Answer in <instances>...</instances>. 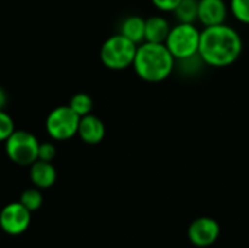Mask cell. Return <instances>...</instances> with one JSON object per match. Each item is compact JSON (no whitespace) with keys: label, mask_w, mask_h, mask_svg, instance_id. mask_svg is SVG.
Wrapping results in <instances>:
<instances>
[{"label":"cell","mask_w":249,"mask_h":248,"mask_svg":"<svg viewBox=\"0 0 249 248\" xmlns=\"http://www.w3.org/2000/svg\"><path fill=\"white\" fill-rule=\"evenodd\" d=\"M220 225L214 218L210 216H200L194 219L187 229L188 241L198 248H207L213 244L220 237Z\"/></svg>","instance_id":"ba28073f"},{"label":"cell","mask_w":249,"mask_h":248,"mask_svg":"<svg viewBox=\"0 0 249 248\" xmlns=\"http://www.w3.org/2000/svg\"><path fill=\"white\" fill-rule=\"evenodd\" d=\"M204 66L206 64H204V61L201 60V57L198 54L187 57V58H182V60H177V63H175V69L179 67L181 73L185 75V76H196V75H198L203 70Z\"/></svg>","instance_id":"2e32d148"},{"label":"cell","mask_w":249,"mask_h":248,"mask_svg":"<svg viewBox=\"0 0 249 248\" xmlns=\"http://www.w3.org/2000/svg\"><path fill=\"white\" fill-rule=\"evenodd\" d=\"M69 107L79 115V117H83V115H88V114H92V110H93V99L89 94H85V92H79L76 95L71 96L70 102H69Z\"/></svg>","instance_id":"9a60e30c"},{"label":"cell","mask_w":249,"mask_h":248,"mask_svg":"<svg viewBox=\"0 0 249 248\" xmlns=\"http://www.w3.org/2000/svg\"><path fill=\"white\" fill-rule=\"evenodd\" d=\"M229 13L242 25H249V0H229Z\"/></svg>","instance_id":"ac0fdd59"},{"label":"cell","mask_w":249,"mask_h":248,"mask_svg":"<svg viewBox=\"0 0 249 248\" xmlns=\"http://www.w3.org/2000/svg\"><path fill=\"white\" fill-rule=\"evenodd\" d=\"M55 155H57V149H55V145L54 143H51V142L39 143V148H38V159L39 161L53 162V159L55 158Z\"/></svg>","instance_id":"ffe728a7"},{"label":"cell","mask_w":249,"mask_h":248,"mask_svg":"<svg viewBox=\"0 0 249 248\" xmlns=\"http://www.w3.org/2000/svg\"><path fill=\"white\" fill-rule=\"evenodd\" d=\"M172 13L177 22L196 23L198 16V0H181Z\"/></svg>","instance_id":"5bb4252c"},{"label":"cell","mask_w":249,"mask_h":248,"mask_svg":"<svg viewBox=\"0 0 249 248\" xmlns=\"http://www.w3.org/2000/svg\"><path fill=\"white\" fill-rule=\"evenodd\" d=\"M31 213L20 202L7 203L0 210V229L12 237L23 234L31 225Z\"/></svg>","instance_id":"52a82bcc"},{"label":"cell","mask_w":249,"mask_h":248,"mask_svg":"<svg viewBox=\"0 0 249 248\" xmlns=\"http://www.w3.org/2000/svg\"><path fill=\"white\" fill-rule=\"evenodd\" d=\"M169 20L162 15H155L146 19V28H144V41L149 42H165L169 29H171Z\"/></svg>","instance_id":"7c38bea8"},{"label":"cell","mask_w":249,"mask_h":248,"mask_svg":"<svg viewBox=\"0 0 249 248\" xmlns=\"http://www.w3.org/2000/svg\"><path fill=\"white\" fill-rule=\"evenodd\" d=\"M201 31L196 23L177 22L171 26L169 34L165 39V45L175 60H182L198 54Z\"/></svg>","instance_id":"277c9868"},{"label":"cell","mask_w":249,"mask_h":248,"mask_svg":"<svg viewBox=\"0 0 249 248\" xmlns=\"http://www.w3.org/2000/svg\"><path fill=\"white\" fill-rule=\"evenodd\" d=\"M144 28H146V19L137 15H131L121 22L120 34L139 45L144 41Z\"/></svg>","instance_id":"4fadbf2b"},{"label":"cell","mask_w":249,"mask_h":248,"mask_svg":"<svg viewBox=\"0 0 249 248\" xmlns=\"http://www.w3.org/2000/svg\"><path fill=\"white\" fill-rule=\"evenodd\" d=\"M152 4L159 10V12H165V13H169V12H174L175 7L179 4L181 0H150Z\"/></svg>","instance_id":"44dd1931"},{"label":"cell","mask_w":249,"mask_h":248,"mask_svg":"<svg viewBox=\"0 0 249 248\" xmlns=\"http://www.w3.org/2000/svg\"><path fill=\"white\" fill-rule=\"evenodd\" d=\"M105 133H107L105 124L99 117H96L93 114H88V115L80 117L77 134L86 145L101 143L105 137Z\"/></svg>","instance_id":"30bf717a"},{"label":"cell","mask_w":249,"mask_h":248,"mask_svg":"<svg viewBox=\"0 0 249 248\" xmlns=\"http://www.w3.org/2000/svg\"><path fill=\"white\" fill-rule=\"evenodd\" d=\"M38 139L26 130H15L4 142L7 158L20 167H29L38 159Z\"/></svg>","instance_id":"5b68a950"},{"label":"cell","mask_w":249,"mask_h":248,"mask_svg":"<svg viewBox=\"0 0 249 248\" xmlns=\"http://www.w3.org/2000/svg\"><path fill=\"white\" fill-rule=\"evenodd\" d=\"M137 44L121 34L108 37L101 45L99 58L109 70H124L133 66Z\"/></svg>","instance_id":"3957f363"},{"label":"cell","mask_w":249,"mask_h":248,"mask_svg":"<svg viewBox=\"0 0 249 248\" xmlns=\"http://www.w3.org/2000/svg\"><path fill=\"white\" fill-rule=\"evenodd\" d=\"M29 180L34 184V187H36L39 190L50 189L54 186V183L57 180L55 167L51 162L36 159L34 164L29 165Z\"/></svg>","instance_id":"8fae6325"},{"label":"cell","mask_w":249,"mask_h":248,"mask_svg":"<svg viewBox=\"0 0 249 248\" xmlns=\"http://www.w3.org/2000/svg\"><path fill=\"white\" fill-rule=\"evenodd\" d=\"M242 51L244 39L239 31L226 22L201 29L198 56L206 66L214 69L229 67L239 60Z\"/></svg>","instance_id":"6da1fadb"},{"label":"cell","mask_w":249,"mask_h":248,"mask_svg":"<svg viewBox=\"0 0 249 248\" xmlns=\"http://www.w3.org/2000/svg\"><path fill=\"white\" fill-rule=\"evenodd\" d=\"M19 202H20L29 212H35V210H38V209L42 206L44 197H42V193H41L39 189L31 187V189H26V190L22 191Z\"/></svg>","instance_id":"e0dca14e"},{"label":"cell","mask_w":249,"mask_h":248,"mask_svg":"<svg viewBox=\"0 0 249 248\" xmlns=\"http://www.w3.org/2000/svg\"><path fill=\"white\" fill-rule=\"evenodd\" d=\"M15 130L13 118L4 110H0V142H6Z\"/></svg>","instance_id":"d6986e66"},{"label":"cell","mask_w":249,"mask_h":248,"mask_svg":"<svg viewBox=\"0 0 249 248\" xmlns=\"http://www.w3.org/2000/svg\"><path fill=\"white\" fill-rule=\"evenodd\" d=\"M79 121L80 117L69 105H60L47 115L45 129L53 140L63 142L77 134Z\"/></svg>","instance_id":"8992f818"},{"label":"cell","mask_w":249,"mask_h":248,"mask_svg":"<svg viewBox=\"0 0 249 248\" xmlns=\"http://www.w3.org/2000/svg\"><path fill=\"white\" fill-rule=\"evenodd\" d=\"M6 104H7V94H6V91L0 86V110H4Z\"/></svg>","instance_id":"7402d4cb"},{"label":"cell","mask_w":249,"mask_h":248,"mask_svg":"<svg viewBox=\"0 0 249 248\" xmlns=\"http://www.w3.org/2000/svg\"><path fill=\"white\" fill-rule=\"evenodd\" d=\"M228 16H229V6L226 0H198L197 20L203 26L225 23Z\"/></svg>","instance_id":"9c48e42d"},{"label":"cell","mask_w":249,"mask_h":248,"mask_svg":"<svg viewBox=\"0 0 249 248\" xmlns=\"http://www.w3.org/2000/svg\"><path fill=\"white\" fill-rule=\"evenodd\" d=\"M175 63L177 60L163 42L143 41L137 45L133 69L142 80L160 83L174 73Z\"/></svg>","instance_id":"7a4b0ae2"}]
</instances>
